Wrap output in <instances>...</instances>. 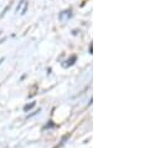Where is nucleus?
<instances>
[{"label":"nucleus","mask_w":160,"mask_h":148,"mask_svg":"<svg viewBox=\"0 0 160 148\" xmlns=\"http://www.w3.org/2000/svg\"><path fill=\"white\" fill-rule=\"evenodd\" d=\"M71 16H72L71 9L63 10V11H61V13L58 14V19H60V21H62V23H65V21H67L68 19H71Z\"/></svg>","instance_id":"1"},{"label":"nucleus","mask_w":160,"mask_h":148,"mask_svg":"<svg viewBox=\"0 0 160 148\" xmlns=\"http://www.w3.org/2000/svg\"><path fill=\"white\" fill-rule=\"evenodd\" d=\"M76 60H77V57L73 55V56H71V59H70V60H67V61H66V64H63V66H65V67H67V66H72V65L75 64V61H76Z\"/></svg>","instance_id":"2"},{"label":"nucleus","mask_w":160,"mask_h":148,"mask_svg":"<svg viewBox=\"0 0 160 148\" xmlns=\"http://www.w3.org/2000/svg\"><path fill=\"white\" fill-rule=\"evenodd\" d=\"M34 106H35V102H31L30 105H26V106L24 107V111H25V112H28V111H29V110H31V108H32Z\"/></svg>","instance_id":"3"},{"label":"nucleus","mask_w":160,"mask_h":148,"mask_svg":"<svg viewBox=\"0 0 160 148\" xmlns=\"http://www.w3.org/2000/svg\"><path fill=\"white\" fill-rule=\"evenodd\" d=\"M22 3H24V0H21V3H20V4L18 5V8H16V11H18V13L20 11V8H21V5H22Z\"/></svg>","instance_id":"4"}]
</instances>
